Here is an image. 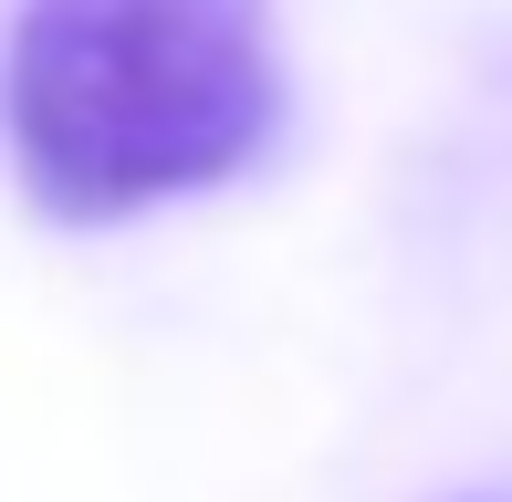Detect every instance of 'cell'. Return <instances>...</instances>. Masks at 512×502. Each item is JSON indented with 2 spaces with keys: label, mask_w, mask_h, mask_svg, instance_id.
Wrapping results in <instances>:
<instances>
[{
  "label": "cell",
  "mask_w": 512,
  "mask_h": 502,
  "mask_svg": "<svg viewBox=\"0 0 512 502\" xmlns=\"http://www.w3.org/2000/svg\"><path fill=\"white\" fill-rule=\"evenodd\" d=\"M283 63L262 0H32L0 63V126L42 210L126 220L220 189L272 147Z\"/></svg>",
  "instance_id": "1"
},
{
  "label": "cell",
  "mask_w": 512,
  "mask_h": 502,
  "mask_svg": "<svg viewBox=\"0 0 512 502\" xmlns=\"http://www.w3.org/2000/svg\"><path fill=\"white\" fill-rule=\"evenodd\" d=\"M460 502H512V492H460Z\"/></svg>",
  "instance_id": "2"
}]
</instances>
